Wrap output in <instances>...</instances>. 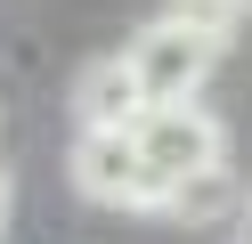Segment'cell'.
I'll use <instances>...</instances> for the list:
<instances>
[{"mask_svg":"<svg viewBox=\"0 0 252 244\" xmlns=\"http://www.w3.org/2000/svg\"><path fill=\"white\" fill-rule=\"evenodd\" d=\"M122 57H130L138 90H147L155 106H179V98H195V90H203V73H212L220 41H212V33H195V25H179V16H155V25L138 33Z\"/></svg>","mask_w":252,"mask_h":244,"instance_id":"6da1fadb","label":"cell"},{"mask_svg":"<svg viewBox=\"0 0 252 244\" xmlns=\"http://www.w3.org/2000/svg\"><path fill=\"white\" fill-rule=\"evenodd\" d=\"M138 155H147L155 187H171V179L203 171V163H228V130H220L212 106L179 98V106H155L147 122H138ZM155 204H163V195H155Z\"/></svg>","mask_w":252,"mask_h":244,"instance_id":"7a4b0ae2","label":"cell"},{"mask_svg":"<svg viewBox=\"0 0 252 244\" xmlns=\"http://www.w3.org/2000/svg\"><path fill=\"white\" fill-rule=\"evenodd\" d=\"M65 171H73V187L90 195V204H122V211H155V171H147V155H138V130H82L73 139V155H65Z\"/></svg>","mask_w":252,"mask_h":244,"instance_id":"3957f363","label":"cell"},{"mask_svg":"<svg viewBox=\"0 0 252 244\" xmlns=\"http://www.w3.org/2000/svg\"><path fill=\"white\" fill-rule=\"evenodd\" d=\"M73 114H82V130H138L155 114V98L138 90L130 57H98V65H82V81H73Z\"/></svg>","mask_w":252,"mask_h":244,"instance_id":"277c9868","label":"cell"},{"mask_svg":"<svg viewBox=\"0 0 252 244\" xmlns=\"http://www.w3.org/2000/svg\"><path fill=\"white\" fill-rule=\"evenodd\" d=\"M155 211H163V220H187V228H203V220H228V211H236V171H228V163H203V171L171 179Z\"/></svg>","mask_w":252,"mask_h":244,"instance_id":"5b68a950","label":"cell"},{"mask_svg":"<svg viewBox=\"0 0 252 244\" xmlns=\"http://www.w3.org/2000/svg\"><path fill=\"white\" fill-rule=\"evenodd\" d=\"M163 16H179V25H195V33H212V41H228V33H244V0H171Z\"/></svg>","mask_w":252,"mask_h":244,"instance_id":"8992f818","label":"cell"},{"mask_svg":"<svg viewBox=\"0 0 252 244\" xmlns=\"http://www.w3.org/2000/svg\"><path fill=\"white\" fill-rule=\"evenodd\" d=\"M0 244H8V171H0Z\"/></svg>","mask_w":252,"mask_h":244,"instance_id":"52a82bcc","label":"cell"},{"mask_svg":"<svg viewBox=\"0 0 252 244\" xmlns=\"http://www.w3.org/2000/svg\"><path fill=\"white\" fill-rule=\"evenodd\" d=\"M236 244H252V211H244V220H236Z\"/></svg>","mask_w":252,"mask_h":244,"instance_id":"ba28073f","label":"cell"},{"mask_svg":"<svg viewBox=\"0 0 252 244\" xmlns=\"http://www.w3.org/2000/svg\"><path fill=\"white\" fill-rule=\"evenodd\" d=\"M244 8H252V0H244Z\"/></svg>","mask_w":252,"mask_h":244,"instance_id":"9c48e42d","label":"cell"}]
</instances>
